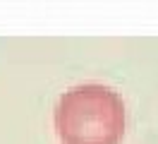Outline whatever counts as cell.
I'll return each mask as SVG.
<instances>
[{
	"instance_id": "obj_1",
	"label": "cell",
	"mask_w": 158,
	"mask_h": 144,
	"mask_svg": "<svg viewBox=\"0 0 158 144\" xmlns=\"http://www.w3.org/2000/svg\"><path fill=\"white\" fill-rule=\"evenodd\" d=\"M55 132L62 144H120L125 137V101L106 84H77L55 103Z\"/></svg>"
}]
</instances>
